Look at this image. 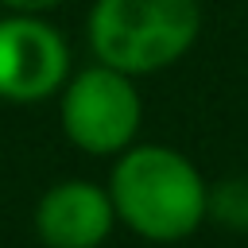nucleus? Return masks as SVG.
<instances>
[{
  "label": "nucleus",
  "instance_id": "obj_6",
  "mask_svg": "<svg viewBox=\"0 0 248 248\" xmlns=\"http://www.w3.org/2000/svg\"><path fill=\"white\" fill-rule=\"evenodd\" d=\"M205 217H213L221 229L248 232V178L232 174V178H221L217 186H209Z\"/></svg>",
  "mask_w": 248,
  "mask_h": 248
},
{
  "label": "nucleus",
  "instance_id": "obj_1",
  "mask_svg": "<svg viewBox=\"0 0 248 248\" xmlns=\"http://www.w3.org/2000/svg\"><path fill=\"white\" fill-rule=\"evenodd\" d=\"M116 221L143 240H182L205 221L209 186L198 167L163 143H132L108 174Z\"/></svg>",
  "mask_w": 248,
  "mask_h": 248
},
{
  "label": "nucleus",
  "instance_id": "obj_3",
  "mask_svg": "<svg viewBox=\"0 0 248 248\" xmlns=\"http://www.w3.org/2000/svg\"><path fill=\"white\" fill-rule=\"evenodd\" d=\"M58 120L66 140L85 155H120L136 143L143 101L132 74L112 70L105 62L78 70L62 85Z\"/></svg>",
  "mask_w": 248,
  "mask_h": 248
},
{
  "label": "nucleus",
  "instance_id": "obj_7",
  "mask_svg": "<svg viewBox=\"0 0 248 248\" xmlns=\"http://www.w3.org/2000/svg\"><path fill=\"white\" fill-rule=\"evenodd\" d=\"M8 12H19V16H43L50 8H58L62 0H0Z\"/></svg>",
  "mask_w": 248,
  "mask_h": 248
},
{
  "label": "nucleus",
  "instance_id": "obj_5",
  "mask_svg": "<svg viewBox=\"0 0 248 248\" xmlns=\"http://www.w3.org/2000/svg\"><path fill=\"white\" fill-rule=\"evenodd\" d=\"M31 221L46 248H101L116 225V209L105 186L89 178H66L39 198Z\"/></svg>",
  "mask_w": 248,
  "mask_h": 248
},
{
  "label": "nucleus",
  "instance_id": "obj_4",
  "mask_svg": "<svg viewBox=\"0 0 248 248\" xmlns=\"http://www.w3.org/2000/svg\"><path fill=\"white\" fill-rule=\"evenodd\" d=\"M70 78L66 39L39 16L0 19V97L16 105H35L58 93Z\"/></svg>",
  "mask_w": 248,
  "mask_h": 248
},
{
  "label": "nucleus",
  "instance_id": "obj_2",
  "mask_svg": "<svg viewBox=\"0 0 248 248\" xmlns=\"http://www.w3.org/2000/svg\"><path fill=\"white\" fill-rule=\"evenodd\" d=\"M202 31L198 0H93L85 35L97 62L132 78L174 66Z\"/></svg>",
  "mask_w": 248,
  "mask_h": 248
}]
</instances>
